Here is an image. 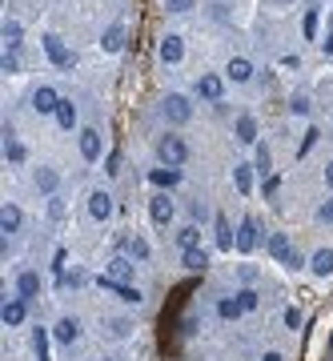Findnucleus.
Instances as JSON below:
<instances>
[{"label": "nucleus", "instance_id": "obj_3", "mask_svg": "<svg viewBox=\"0 0 333 361\" xmlns=\"http://www.w3.org/2000/svg\"><path fill=\"white\" fill-rule=\"evenodd\" d=\"M76 149H80V161H85V165H100V157L109 153V141H105V133H100L96 124H85V129L76 133Z\"/></svg>", "mask_w": 333, "mask_h": 361}, {"label": "nucleus", "instance_id": "obj_17", "mask_svg": "<svg viewBox=\"0 0 333 361\" xmlns=\"http://www.w3.org/2000/svg\"><path fill=\"white\" fill-rule=\"evenodd\" d=\"M32 185H36V193H45V197H56V193H61V168L36 165L32 168Z\"/></svg>", "mask_w": 333, "mask_h": 361}, {"label": "nucleus", "instance_id": "obj_32", "mask_svg": "<svg viewBox=\"0 0 333 361\" xmlns=\"http://www.w3.org/2000/svg\"><path fill=\"white\" fill-rule=\"evenodd\" d=\"M181 269L205 273V269H209V249H205V245H201V249H185V253H181Z\"/></svg>", "mask_w": 333, "mask_h": 361}, {"label": "nucleus", "instance_id": "obj_30", "mask_svg": "<svg viewBox=\"0 0 333 361\" xmlns=\"http://www.w3.org/2000/svg\"><path fill=\"white\" fill-rule=\"evenodd\" d=\"M0 36H4V52H21V45H24V24L17 21V17H8Z\"/></svg>", "mask_w": 333, "mask_h": 361}, {"label": "nucleus", "instance_id": "obj_25", "mask_svg": "<svg viewBox=\"0 0 333 361\" xmlns=\"http://www.w3.org/2000/svg\"><path fill=\"white\" fill-rule=\"evenodd\" d=\"M24 321H28V301L17 297V293L4 297V325H8V329H21Z\"/></svg>", "mask_w": 333, "mask_h": 361}, {"label": "nucleus", "instance_id": "obj_29", "mask_svg": "<svg viewBox=\"0 0 333 361\" xmlns=\"http://www.w3.org/2000/svg\"><path fill=\"white\" fill-rule=\"evenodd\" d=\"M265 249H269V257H273L277 265H286V257L293 253V241H289V233H281V229H277V233H269Z\"/></svg>", "mask_w": 333, "mask_h": 361}, {"label": "nucleus", "instance_id": "obj_4", "mask_svg": "<svg viewBox=\"0 0 333 361\" xmlns=\"http://www.w3.org/2000/svg\"><path fill=\"white\" fill-rule=\"evenodd\" d=\"M117 213V201H113V193L109 189H89L85 193V217L96 221V225H105V221H113Z\"/></svg>", "mask_w": 333, "mask_h": 361}, {"label": "nucleus", "instance_id": "obj_43", "mask_svg": "<svg viewBox=\"0 0 333 361\" xmlns=\"http://www.w3.org/2000/svg\"><path fill=\"white\" fill-rule=\"evenodd\" d=\"M4 72L8 76H21V52H4Z\"/></svg>", "mask_w": 333, "mask_h": 361}, {"label": "nucleus", "instance_id": "obj_47", "mask_svg": "<svg viewBox=\"0 0 333 361\" xmlns=\"http://www.w3.org/2000/svg\"><path fill=\"white\" fill-rule=\"evenodd\" d=\"M321 181H325V189H333V161H325V168H321Z\"/></svg>", "mask_w": 333, "mask_h": 361}, {"label": "nucleus", "instance_id": "obj_45", "mask_svg": "<svg viewBox=\"0 0 333 361\" xmlns=\"http://www.w3.org/2000/svg\"><path fill=\"white\" fill-rule=\"evenodd\" d=\"M317 137H321V133H317V129H310V133H305V141H301V153H297V157H305V153L313 149V141H317Z\"/></svg>", "mask_w": 333, "mask_h": 361}, {"label": "nucleus", "instance_id": "obj_49", "mask_svg": "<svg viewBox=\"0 0 333 361\" xmlns=\"http://www.w3.org/2000/svg\"><path fill=\"white\" fill-rule=\"evenodd\" d=\"M321 48H325V56H333V32L325 36V41H321Z\"/></svg>", "mask_w": 333, "mask_h": 361}, {"label": "nucleus", "instance_id": "obj_42", "mask_svg": "<svg viewBox=\"0 0 333 361\" xmlns=\"http://www.w3.org/2000/svg\"><path fill=\"white\" fill-rule=\"evenodd\" d=\"M197 8V0H165V12H173V17H181V12H193Z\"/></svg>", "mask_w": 333, "mask_h": 361}, {"label": "nucleus", "instance_id": "obj_10", "mask_svg": "<svg viewBox=\"0 0 333 361\" xmlns=\"http://www.w3.org/2000/svg\"><path fill=\"white\" fill-rule=\"evenodd\" d=\"M56 105H61V93H56L52 85H36V89L28 93V109H32L36 117H56Z\"/></svg>", "mask_w": 333, "mask_h": 361}, {"label": "nucleus", "instance_id": "obj_28", "mask_svg": "<svg viewBox=\"0 0 333 361\" xmlns=\"http://www.w3.org/2000/svg\"><path fill=\"white\" fill-rule=\"evenodd\" d=\"M48 341H52V329H45V325H32L28 345H32V358H36V361H52V353H48Z\"/></svg>", "mask_w": 333, "mask_h": 361}, {"label": "nucleus", "instance_id": "obj_46", "mask_svg": "<svg viewBox=\"0 0 333 361\" xmlns=\"http://www.w3.org/2000/svg\"><path fill=\"white\" fill-rule=\"evenodd\" d=\"M281 69H301V56H297V52H286V56H281Z\"/></svg>", "mask_w": 333, "mask_h": 361}, {"label": "nucleus", "instance_id": "obj_12", "mask_svg": "<svg viewBox=\"0 0 333 361\" xmlns=\"http://www.w3.org/2000/svg\"><path fill=\"white\" fill-rule=\"evenodd\" d=\"M96 289L113 293V297H117L120 305H133V309H137V305H144V293H141L137 285H120V281H113V277H105V273L96 277Z\"/></svg>", "mask_w": 333, "mask_h": 361}, {"label": "nucleus", "instance_id": "obj_20", "mask_svg": "<svg viewBox=\"0 0 333 361\" xmlns=\"http://www.w3.org/2000/svg\"><path fill=\"white\" fill-rule=\"evenodd\" d=\"M233 189H237V197H253V189H257V168H253V161H237V165H233Z\"/></svg>", "mask_w": 333, "mask_h": 361}, {"label": "nucleus", "instance_id": "obj_35", "mask_svg": "<svg viewBox=\"0 0 333 361\" xmlns=\"http://www.w3.org/2000/svg\"><path fill=\"white\" fill-rule=\"evenodd\" d=\"M56 124H61L65 133H72V129H76V100L61 96V105H56Z\"/></svg>", "mask_w": 333, "mask_h": 361}, {"label": "nucleus", "instance_id": "obj_6", "mask_svg": "<svg viewBox=\"0 0 333 361\" xmlns=\"http://www.w3.org/2000/svg\"><path fill=\"white\" fill-rule=\"evenodd\" d=\"M265 229H261V221H257V217L253 213H245L237 221V253H253V249H257V245H265Z\"/></svg>", "mask_w": 333, "mask_h": 361}, {"label": "nucleus", "instance_id": "obj_24", "mask_svg": "<svg viewBox=\"0 0 333 361\" xmlns=\"http://www.w3.org/2000/svg\"><path fill=\"white\" fill-rule=\"evenodd\" d=\"M310 273L317 277V281L333 277V245H321V249H313L310 253Z\"/></svg>", "mask_w": 333, "mask_h": 361}, {"label": "nucleus", "instance_id": "obj_37", "mask_svg": "<svg viewBox=\"0 0 333 361\" xmlns=\"http://www.w3.org/2000/svg\"><path fill=\"white\" fill-rule=\"evenodd\" d=\"M237 281H241V285H253V289H257V281H261V265L241 261L237 265Z\"/></svg>", "mask_w": 333, "mask_h": 361}, {"label": "nucleus", "instance_id": "obj_23", "mask_svg": "<svg viewBox=\"0 0 333 361\" xmlns=\"http://www.w3.org/2000/svg\"><path fill=\"white\" fill-rule=\"evenodd\" d=\"M125 36H129V24H125V21H113L109 28H105V36H100V52L117 56L120 48H125Z\"/></svg>", "mask_w": 333, "mask_h": 361}, {"label": "nucleus", "instance_id": "obj_21", "mask_svg": "<svg viewBox=\"0 0 333 361\" xmlns=\"http://www.w3.org/2000/svg\"><path fill=\"white\" fill-rule=\"evenodd\" d=\"M0 229H4V237H21L24 229V209L17 205V201H4V209H0Z\"/></svg>", "mask_w": 333, "mask_h": 361}, {"label": "nucleus", "instance_id": "obj_2", "mask_svg": "<svg viewBox=\"0 0 333 361\" xmlns=\"http://www.w3.org/2000/svg\"><path fill=\"white\" fill-rule=\"evenodd\" d=\"M197 117V109H193V100L185 93H165L161 96V120L173 124V129H181V124H189Z\"/></svg>", "mask_w": 333, "mask_h": 361}, {"label": "nucleus", "instance_id": "obj_16", "mask_svg": "<svg viewBox=\"0 0 333 361\" xmlns=\"http://www.w3.org/2000/svg\"><path fill=\"white\" fill-rule=\"evenodd\" d=\"M213 245H217V253L237 249V225H229V217H225V213L213 217Z\"/></svg>", "mask_w": 333, "mask_h": 361}, {"label": "nucleus", "instance_id": "obj_39", "mask_svg": "<svg viewBox=\"0 0 333 361\" xmlns=\"http://www.w3.org/2000/svg\"><path fill=\"white\" fill-rule=\"evenodd\" d=\"M317 24H321V8H305V21H301V36L317 41Z\"/></svg>", "mask_w": 333, "mask_h": 361}, {"label": "nucleus", "instance_id": "obj_9", "mask_svg": "<svg viewBox=\"0 0 333 361\" xmlns=\"http://www.w3.org/2000/svg\"><path fill=\"white\" fill-rule=\"evenodd\" d=\"M137 269H141V265L133 261L129 253H109V261H105V277H113V281H120V285H133Z\"/></svg>", "mask_w": 333, "mask_h": 361}, {"label": "nucleus", "instance_id": "obj_14", "mask_svg": "<svg viewBox=\"0 0 333 361\" xmlns=\"http://www.w3.org/2000/svg\"><path fill=\"white\" fill-rule=\"evenodd\" d=\"M41 289H45V281H41V273L36 269H17V277H12V293L17 297H24L28 305L41 297Z\"/></svg>", "mask_w": 333, "mask_h": 361}, {"label": "nucleus", "instance_id": "obj_33", "mask_svg": "<svg viewBox=\"0 0 333 361\" xmlns=\"http://www.w3.org/2000/svg\"><path fill=\"white\" fill-rule=\"evenodd\" d=\"M253 168H257V177H273V153H269V144H253Z\"/></svg>", "mask_w": 333, "mask_h": 361}, {"label": "nucleus", "instance_id": "obj_7", "mask_svg": "<svg viewBox=\"0 0 333 361\" xmlns=\"http://www.w3.org/2000/svg\"><path fill=\"white\" fill-rule=\"evenodd\" d=\"M100 337H105V341H133V337H137V321H133L129 313L100 317Z\"/></svg>", "mask_w": 333, "mask_h": 361}, {"label": "nucleus", "instance_id": "obj_5", "mask_svg": "<svg viewBox=\"0 0 333 361\" xmlns=\"http://www.w3.org/2000/svg\"><path fill=\"white\" fill-rule=\"evenodd\" d=\"M149 221H153V229H169L173 221H177V201H173V193H153L149 197Z\"/></svg>", "mask_w": 333, "mask_h": 361}, {"label": "nucleus", "instance_id": "obj_41", "mask_svg": "<svg viewBox=\"0 0 333 361\" xmlns=\"http://www.w3.org/2000/svg\"><path fill=\"white\" fill-rule=\"evenodd\" d=\"M313 221H317V225H333V197H330V201H321V205H317V213H313Z\"/></svg>", "mask_w": 333, "mask_h": 361}, {"label": "nucleus", "instance_id": "obj_19", "mask_svg": "<svg viewBox=\"0 0 333 361\" xmlns=\"http://www.w3.org/2000/svg\"><path fill=\"white\" fill-rule=\"evenodd\" d=\"M233 137H237L241 144H261V120L253 117V113H241V117L233 120Z\"/></svg>", "mask_w": 333, "mask_h": 361}, {"label": "nucleus", "instance_id": "obj_8", "mask_svg": "<svg viewBox=\"0 0 333 361\" xmlns=\"http://www.w3.org/2000/svg\"><path fill=\"white\" fill-rule=\"evenodd\" d=\"M41 45H45V56L56 65V69H72V65H76V56H72V48L65 45V36H61V32H45V36H41Z\"/></svg>", "mask_w": 333, "mask_h": 361}, {"label": "nucleus", "instance_id": "obj_1", "mask_svg": "<svg viewBox=\"0 0 333 361\" xmlns=\"http://www.w3.org/2000/svg\"><path fill=\"white\" fill-rule=\"evenodd\" d=\"M189 157H193V149H189V141H185L177 129H169V133H161V137H157V161H161V165L181 168Z\"/></svg>", "mask_w": 333, "mask_h": 361}, {"label": "nucleus", "instance_id": "obj_51", "mask_svg": "<svg viewBox=\"0 0 333 361\" xmlns=\"http://www.w3.org/2000/svg\"><path fill=\"white\" fill-rule=\"evenodd\" d=\"M330 345H333V337H330Z\"/></svg>", "mask_w": 333, "mask_h": 361}, {"label": "nucleus", "instance_id": "obj_15", "mask_svg": "<svg viewBox=\"0 0 333 361\" xmlns=\"http://www.w3.org/2000/svg\"><path fill=\"white\" fill-rule=\"evenodd\" d=\"M157 56H161V65H181L185 61V36L181 32H165L157 41Z\"/></svg>", "mask_w": 333, "mask_h": 361}, {"label": "nucleus", "instance_id": "obj_40", "mask_svg": "<svg viewBox=\"0 0 333 361\" xmlns=\"http://www.w3.org/2000/svg\"><path fill=\"white\" fill-rule=\"evenodd\" d=\"M237 301H241V309H245V313H253L257 305H261V293H257L253 285H241L237 289Z\"/></svg>", "mask_w": 333, "mask_h": 361}, {"label": "nucleus", "instance_id": "obj_18", "mask_svg": "<svg viewBox=\"0 0 333 361\" xmlns=\"http://www.w3.org/2000/svg\"><path fill=\"white\" fill-rule=\"evenodd\" d=\"M173 241H177L181 253H185V249H201V241H205L201 221H185V225H177V229H173Z\"/></svg>", "mask_w": 333, "mask_h": 361}, {"label": "nucleus", "instance_id": "obj_36", "mask_svg": "<svg viewBox=\"0 0 333 361\" xmlns=\"http://www.w3.org/2000/svg\"><path fill=\"white\" fill-rule=\"evenodd\" d=\"M129 257L137 265H149V257H153V245H149L144 233H137V229H133V241H129Z\"/></svg>", "mask_w": 333, "mask_h": 361}, {"label": "nucleus", "instance_id": "obj_50", "mask_svg": "<svg viewBox=\"0 0 333 361\" xmlns=\"http://www.w3.org/2000/svg\"><path fill=\"white\" fill-rule=\"evenodd\" d=\"M96 361H117V358H96Z\"/></svg>", "mask_w": 333, "mask_h": 361}, {"label": "nucleus", "instance_id": "obj_44", "mask_svg": "<svg viewBox=\"0 0 333 361\" xmlns=\"http://www.w3.org/2000/svg\"><path fill=\"white\" fill-rule=\"evenodd\" d=\"M289 109H293L297 117H305V113H310V96H305V93H297V96H293V105H289Z\"/></svg>", "mask_w": 333, "mask_h": 361}, {"label": "nucleus", "instance_id": "obj_22", "mask_svg": "<svg viewBox=\"0 0 333 361\" xmlns=\"http://www.w3.org/2000/svg\"><path fill=\"white\" fill-rule=\"evenodd\" d=\"M4 161H8V168H24L28 165V149H24L21 137L12 133V124L4 129Z\"/></svg>", "mask_w": 333, "mask_h": 361}, {"label": "nucleus", "instance_id": "obj_34", "mask_svg": "<svg viewBox=\"0 0 333 361\" xmlns=\"http://www.w3.org/2000/svg\"><path fill=\"white\" fill-rule=\"evenodd\" d=\"M241 301H237V293H225V297H217V317H221V321H237L241 317Z\"/></svg>", "mask_w": 333, "mask_h": 361}, {"label": "nucleus", "instance_id": "obj_27", "mask_svg": "<svg viewBox=\"0 0 333 361\" xmlns=\"http://www.w3.org/2000/svg\"><path fill=\"white\" fill-rule=\"evenodd\" d=\"M149 185H157V189H161V193L177 189V185H181V168H169V165H157V168H149Z\"/></svg>", "mask_w": 333, "mask_h": 361}, {"label": "nucleus", "instance_id": "obj_48", "mask_svg": "<svg viewBox=\"0 0 333 361\" xmlns=\"http://www.w3.org/2000/svg\"><path fill=\"white\" fill-rule=\"evenodd\" d=\"M261 361H286V353H281V349H265Z\"/></svg>", "mask_w": 333, "mask_h": 361}, {"label": "nucleus", "instance_id": "obj_11", "mask_svg": "<svg viewBox=\"0 0 333 361\" xmlns=\"http://www.w3.org/2000/svg\"><path fill=\"white\" fill-rule=\"evenodd\" d=\"M80 333H85V329H80V317H72V313H61V317L52 321V341L65 345V349H72V345L80 341Z\"/></svg>", "mask_w": 333, "mask_h": 361}, {"label": "nucleus", "instance_id": "obj_31", "mask_svg": "<svg viewBox=\"0 0 333 361\" xmlns=\"http://www.w3.org/2000/svg\"><path fill=\"white\" fill-rule=\"evenodd\" d=\"M45 217H48V225H65L69 221V201L56 193V197H45Z\"/></svg>", "mask_w": 333, "mask_h": 361}, {"label": "nucleus", "instance_id": "obj_13", "mask_svg": "<svg viewBox=\"0 0 333 361\" xmlns=\"http://www.w3.org/2000/svg\"><path fill=\"white\" fill-rule=\"evenodd\" d=\"M193 93H197V100L221 105V96H225V76H221V72H201L197 85H193Z\"/></svg>", "mask_w": 333, "mask_h": 361}, {"label": "nucleus", "instance_id": "obj_26", "mask_svg": "<svg viewBox=\"0 0 333 361\" xmlns=\"http://www.w3.org/2000/svg\"><path fill=\"white\" fill-rule=\"evenodd\" d=\"M253 61L249 56H229V65H225V76H229V85H249L253 80Z\"/></svg>", "mask_w": 333, "mask_h": 361}, {"label": "nucleus", "instance_id": "obj_38", "mask_svg": "<svg viewBox=\"0 0 333 361\" xmlns=\"http://www.w3.org/2000/svg\"><path fill=\"white\" fill-rule=\"evenodd\" d=\"M281 325H286L289 333H297V329L305 325V313L297 309V305H286V309H281Z\"/></svg>", "mask_w": 333, "mask_h": 361}]
</instances>
